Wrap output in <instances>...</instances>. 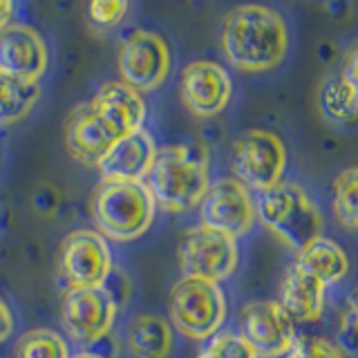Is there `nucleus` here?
Instances as JSON below:
<instances>
[{
	"instance_id": "7ed1b4c3",
	"label": "nucleus",
	"mask_w": 358,
	"mask_h": 358,
	"mask_svg": "<svg viewBox=\"0 0 358 358\" xmlns=\"http://www.w3.org/2000/svg\"><path fill=\"white\" fill-rule=\"evenodd\" d=\"M92 220L106 240L130 242L150 229L157 206L143 182L103 179L92 193Z\"/></svg>"
},
{
	"instance_id": "2eb2a0df",
	"label": "nucleus",
	"mask_w": 358,
	"mask_h": 358,
	"mask_svg": "<svg viewBox=\"0 0 358 358\" xmlns=\"http://www.w3.org/2000/svg\"><path fill=\"white\" fill-rule=\"evenodd\" d=\"M90 108L119 139L141 130L148 115L143 96L121 81H108L101 85L90 101Z\"/></svg>"
},
{
	"instance_id": "5701e85b",
	"label": "nucleus",
	"mask_w": 358,
	"mask_h": 358,
	"mask_svg": "<svg viewBox=\"0 0 358 358\" xmlns=\"http://www.w3.org/2000/svg\"><path fill=\"white\" fill-rule=\"evenodd\" d=\"M356 182H358V171L352 166L343 171L334 179L331 186V208L338 224L354 233L358 227V213H356Z\"/></svg>"
},
{
	"instance_id": "9b49d317",
	"label": "nucleus",
	"mask_w": 358,
	"mask_h": 358,
	"mask_svg": "<svg viewBox=\"0 0 358 358\" xmlns=\"http://www.w3.org/2000/svg\"><path fill=\"white\" fill-rule=\"evenodd\" d=\"M240 338L257 358H282L296 343V322L271 300L246 302L240 311Z\"/></svg>"
},
{
	"instance_id": "423d86ee",
	"label": "nucleus",
	"mask_w": 358,
	"mask_h": 358,
	"mask_svg": "<svg viewBox=\"0 0 358 358\" xmlns=\"http://www.w3.org/2000/svg\"><path fill=\"white\" fill-rule=\"evenodd\" d=\"M233 175L246 188L266 193L285 177L287 148L280 134L273 130H246L233 143L231 152Z\"/></svg>"
},
{
	"instance_id": "412c9836",
	"label": "nucleus",
	"mask_w": 358,
	"mask_h": 358,
	"mask_svg": "<svg viewBox=\"0 0 358 358\" xmlns=\"http://www.w3.org/2000/svg\"><path fill=\"white\" fill-rule=\"evenodd\" d=\"M356 50H350L345 65L322 87V110L336 123H354L356 119Z\"/></svg>"
},
{
	"instance_id": "9d476101",
	"label": "nucleus",
	"mask_w": 358,
	"mask_h": 358,
	"mask_svg": "<svg viewBox=\"0 0 358 358\" xmlns=\"http://www.w3.org/2000/svg\"><path fill=\"white\" fill-rule=\"evenodd\" d=\"M179 266L184 278L217 285L238 266V242L210 229L195 227L179 242Z\"/></svg>"
},
{
	"instance_id": "393cba45",
	"label": "nucleus",
	"mask_w": 358,
	"mask_h": 358,
	"mask_svg": "<svg viewBox=\"0 0 358 358\" xmlns=\"http://www.w3.org/2000/svg\"><path fill=\"white\" fill-rule=\"evenodd\" d=\"M197 358H257L238 334L217 331L204 343Z\"/></svg>"
},
{
	"instance_id": "20e7f679",
	"label": "nucleus",
	"mask_w": 358,
	"mask_h": 358,
	"mask_svg": "<svg viewBox=\"0 0 358 358\" xmlns=\"http://www.w3.org/2000/svg\"><path fill=\"white\" fill-rule=\"evenodd\" d=\"M255 217H260L264 227L296 253L322 238L324 222L316 201L294 182H280L262 193L255 204Z\"/></svg>"
},
{
	"instance_id": "4be33fe9",
	"label": "nucleus",
	"mask_w": 358,
	"mask_h": 358,
	"mask_svg": "<svg viewBox=\"0 0 358 358\" xmlns=\"http://www.w3.org/2000/svg\"><path fill=\"white\" fill-rule=\"evenodd\" d=\"M38 99V81H22V78L0 72V126H11V123L22 121L36 108Z\"/></svg>"
},
{
	"instance_id": "f03ea898",
	"label": "nucleus",
	"mask_w": 358,
	"mask_h": 358,
	"mask_svg": "<svg viewBox=\"0 0 358 358\" xmlns=\"http://www.w3.org/2000/svg\"><path fill=\"white\" fill-rule=\"evenodd\" d=\"M152 201L164 213H186L199 206L210 186L208 155L197 145H166L157 150L150 173L143 179Z\"/></svg>"
},
{
	"instance_id": "c756f323",
	"label": "nucleus",
	"mask_w": 358,
	"mask_h": 358,
	"mask_svg": "<svg viewBox=\"0 0 358 358\" xmlns=\"http://www.w3.org/2000/svg\"><path fill=\"white\" fill-rule=\"evenodd\" d=\"M70 358H103V356H99V354H92V352H78Z\"/></svg>"
},
{
	"instance_id": "1a4fd4ad",
	"label": "nucleus",
	"mask_w": 358,
	"mask_h": 358,
	"mask_svg": "<svg viewBox=\"0 0 358 358\" xmlns=\"http://www.w3.org/2000/svg\"><path fill=\"white\" fill-rule=\"evenodd\" d=\"M201 227L231 240H238L251 231L255 222V201L251 190L235 177H224L210 184L199 201Z\"/></svg>"
},
{
	"instance_id": "bb28decb",
	"label": "nucleus",
	"mask_w": 358,
	"mask_h": 358,
	"mask_svg": "<svg viewBox=\"0 0 358 358\" xmlns=\"http://www.w3.org/2000/svg\"><path fill=\"white\" fill-rule=\"evenodd\" d=\"M126 14L128 3H121V0H94L87 7V18L99 29H110L119 25Z\"/></svg>"
},
{
	"instance_id": "b1692460",
	"label": "nucleus",
	"mask_w": 358,
	"mask_h": 358,
	"mask_svg": "<svg viewBox=\"0 0 358 358\" xmlns=\"http://www.w3.org/2000/svg\"><path fill=\"white\" fill-rule=\"evenodd\" d=\"M16 358H70V347L54 329H31L18 338Z\"/></svg>"
},
{
	"instance_id": "a211bd4d",
	"label": "nucleus",
	"mask_w": 358,
	"mask_h": 358,
	"mask_svg": "<svg viewBox=\"0 0 358 358\" xmlns=\"http://www.w3.org/2000/svg\"><path fill=\"white\" fill-rule=\"evenodd\" d=\"M324 285L307 275L296 264L289 268L280 285V302L282 311L294 322H313L324 311Z\"/></svg>"
},
{
	"instance_id": "f3484780",
	"label": "nucleus",
	"mask_w": 358,
	"mask_h": 358,
	"mask_svg": "<svg viewBox=\"0 0 358 358\" xmlns=\"http://www.w3.org/2000/svg\"><path fill=\"white\" fill-rule=\"evenodd\" d=\"M117 139V134L96 117L90 103L78 106L65 123V148L85 166H96Z\"/></svg>"
},
{
	"instance_id": "dca6fc26",
	"label": "nucleus",
	"mask_w": 358,
	"mask_h": 358,
	"mask_svg": "<svg viewBox=\"0 0 358 358\" xmlns=\"http://www.w3.org/2000/svg\"><path fill=\"white\" fill-rule=\"evenodd\" d=\"M157 143L150 132L141 128L132 134L117 139L112 148L103 155L96 168L103 179H117V182H143L150 173L152 162L157 157Z\"/></svg>"
},
{
	"instance_id": "f257e3e1",
	"label": "nucleus",
	"mask_w": 358,
	"mask_h": 358,
	"mask_svg": "<svg viewBox=\"0 0 358 358\" xmlns=\"http://www.w3.org/2000/svg\"><path fill=\"white\" fill-rule=\"evenodd\" d=\"M220 48L233 70L249 74L271 72L287 59V22L271 7L240 5L222 20Z\"/></svg>"
},
{
	"instance_id": "f8f14e48",
	"label": "nucleus",
	"mask_w": 358,
	"mask_h": 358,
	"mask_svg": "<svg viewBox=\"0 0 358 358\" xmlns=\"http://www.w3.org/2000/svg\"><path fill=\"white\" fill-rule=\"evenodd\" d=\"M117 318V300L106 287L67 289L61 302V320L72 341L92 345L112 329Z\"/></svg>"
},
{
	"instance_id": "aec40b11",
	"label": "nucleus",
	"mask_w": 358,
	"mask_h": 358,
	"mask_svg": "<svg viewBox=\"0 0 358 358\" xmlns=\"http://www.w3.org/2000/svg\"><path fill=\"white\" fill-rule=\"evenodd\" d=\"M126 343L134 358H168L173 350V327L164 316L139 313L128 322Z\"/></svg>"
},
{
	"instance_id": "0eeeda50",
	"label": "nucleus",
	"mask_w": 358,
	"mask_h": 358,
	"mask_svg": "<svg viewBox=\"0 0 358 358\" xmlns=\"http://www.w3.org/2000/svg\"><path fill=\"white\" fill-rule=\"evenodd\" d=\"M117 70L121 83L134 92H155L171 74V48L157 31L137 29L121 41Z\"/></svg>"
},
{
	"instance_id": "a878e982",
	"label": "nucleus",
	"mask_w": 358,
	"mask_h": 358,
	"mask_svg": "<svg viewBox=\"0 0 358 358\" xmlns=\"http://www.w3.org/2000/svg\"><path fill=\"white\" fill-rule=\"evenodd\" d=\"M287 358H345V354L341 347L318 338V336H300L289 350Z\"/></svg>"
},
{
	"instance_id": "cd10ccee",
	"label": "nucleus",
	"mask_w": 358,
	"mask_h": 358,
	"mask_svg": "<svg viewBox=\"0 0 358 358\" xmlns=\"http://www.w3.org/2000/svg\"><path fill=\"white\" fill-rule=\"evenodd\" d=\"M14 334V313L7 307V302L0 298V343H5Z\"/></svg>"
},
{
	"instance_id": "ddd939ff",
	"label": "nucleus",
	"mask_w": 358,
	"mask_h": 358,
	"mask_svg": "<svg viewBox=\"0 0 358 358\" xmlns=\"http://www.w3.org/2000/svg\"><path fill=\"white\" fill-rule=\"evenodd\" d=\"M233 83L224 67L215 61H193L179 76V99L193 117H217L231 103Z\"/></svg>"
},
{
	"instance_id": "6e6552de",
	"label": "nucleus",
	"mask_w": 358,
	"mask_h": 358,
	"mask_svg": "<svg viewBox=\"0 0 358 358\" xmlns=\"http://www.w3.org/2000/svg\"><path fill=\"white\" fill-rule=\"evenodd\" d=\"M59 271L70 289L106 287L112 275L108 240L90 229L67 233L59 246Z\"/></svg>"
},
{
	"instance_id": "6ab92c4d",
	"label": "nucleus",
	"mask_w": 358,
	"mask_h": 358,
	"mask_svg": "<svg viewBox=\"0 0 358 358\" xmlns=\"http://www.w3.org/2000/svg\"><path fill=\"white\" fill-rule=\"evenodd\" d=\"M296 266L307 275L316 278L320 285H338L350 273V257L334 240L318 238L296 253Z\"/></svg>"
},
{
	"instance_id": "4468645a",
	"label": "nucleus",
	"mask_w": 358,
	"mask_h": 358,
	"mask_svg": "<svg viewBox=\"0 0 358 358\" xmlns=\"http://www.w3.org/2000/svg\"><path fill=\"white\" fill-rule=\"evenodd\" d=\"M48 67L50 50L36 29L16 22L0 31V72L22 81H38Z\"/></svg>"
},
{
	"instance_id": "39448f33",
	"label": "nucleus",
	"mask_w": 358,
	"mask_h": 358,
	"mask_svg": "<svg viewBox=\"0 0 358 358\" xmlns=\"http://www.w3.org/2000/svg\"><path fill=\"white\" fill-rule=\"evenodd\" d=\"M173 327L190 341H208L227 320V298L213 282L182 278L168 296Z\"/></svg>"
},
{
	"instance_id": "c85d7f7f",
	"label": "nucleus",
	"mask_w": 358,
	"mask_h": 358,
	"mask_svg": "<svg viewBox=\"0 0 358 358\" xmlns=\"http://www.w3.org/2000/svg\"><path fill=\"white\" fill-rule=\"evenodd\" d=\"M11 16H14V3H9V0H0V31H3Z\"/></svg>"
}]
</instances>
